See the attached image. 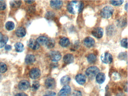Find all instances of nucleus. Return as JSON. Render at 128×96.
Masks as SVG:
<instances>
[{
  "instance_id": "obj_2",
  "label": "nucleus",
  "mask_w": 128,
  "mask_h": 96,
  "mask_svg": "<svg viewBox=\"0 0 128 96\" xmlns=\"http://www.w3.org/2000/svg\"><path fill=\"white\" fill-rule=\"evenodd\" d=\"M99 71V69L97 67L92 66L87 69L86 71V74L89 78L93 79L96 76Z\"/></svg>"
},
{
  "instance_id": "obj_29",
  "label": "nucleus",
  "mask_w": 128,
  "mask_h": 96,
  "mask_svg": "<svg viewBox=\"0 0 128 96\" xmlns=\"http://www.w3.org/2000/svg\"><path fill=\"white\" fill-rule=\"evenodd\" d=\"M7 67L6 64L3 62L0 63V72L4 73L7 70Z\"/></svg>"
},
{
  "instance_id": "obj_14",
  "label": "nucleus",
  "mask_w": 128,
  "mask_h": 96,
  "mask_svg": "<svg viewBox=\"0 0 128 96\" xmlns=\"http://www.w3.org/2000/svg\"><path fill=\"white\" fill-rule=\"evenodd\" d=\"M63 60L64 63L67 64L73 63L74 61V56L72 54L68 53L64 56L63 58Z\"/></svg>"
},
{
  "instance_id": "obj_28",
  "label": "nucleus",
  "mask_w": 128,
  "mask_h": 96,
  "mask_svg": "<svg viewBox=\"0 0 128 96\" xmlns=\"http://www.w3.org/2000/svg\"><path fill=\"white\" fill-rule=\"evenodd\" d=\"M40 84L38 81H34L33 82L32 86V89L33 91H36L39 89Z\"/></svg>"
},
{
  "instance_id": "obj_17",
  "label": "nucleus",
  "mask_w": 128,
  "mask_h": 96,
  "mask_svg": "<svg viewBox=\"0 0 128 96\" xmlns=\"http://www.w3.org/2000/svg\"><path fill=\"white\" fill-rule=\"evenodd\" d=\"M16 34L18 37H23L26 35V32L24 28L20 27L16 29Z\"/></svg>"
},
{
  "instance_id": "obj_35",
  "label": "nucleus",
  "mask_w": 128,
  "mask_h": 96,
  "mask_svg": "<svg viewBox=\"0 0 128 96\" xmlns=\"http://www.w3.org/2000/svg\"><path fill=\"white\" fill-rule=\"evenodd\" d=\"M71 96H82V94L80 91L75 90L73 92Z\"/></svg>"
},
{
  "instance_id": "obj_8",
  "label": "nucleus",
  "mask_w": 128,
  "mask_h": 96,
  "mask_svg": "<svg viewBox=\"0 0 128 96\" xmlns=\"http://www.w3.org/2000/svg\"><path fill=\"white\" fill-rule=\"evenodd\" d=\"M46 87L48 89H54L56 85L55 80L52 78H49L46 80L45 82Z\"/></svg>"
},
{
  "instance_id": "obj_34",
  "label": "nucleus",
  "mask_w": 128,
  "mask_h": 96,
  "mask_svg": "<svg viewBox=\"0 0 128 96\" xmlns=\"http://www.w3.org/2000/svg\"><path fill=\"white\" fill-rule=\"evenodd\" d=\"M6 7V4L5 1L0 0V10H5Z\"/></svg>"
},
{
  "instance_id": "obj_36",
  "label": "nucleus",
  "mask_w": 128,
  "mask_h": 96,
  "mask_svg": "<svg viewBox=\"0 0 128 96\" xmlns=\"http://www.w3.org/2000/svg\"><path fill=\"white\" fill-rule=\"evenodd\" d=\"M46 95L48 96H54L56 95V93L52 91H48L46 92Z\"/></svg>"
},
{
  "instance_id": "obj_19",
  "label": "nucleus",
  "mask_w": 128,
  "mask_h": 96,
  "mask_svg": "<svg viewBox=\"0 0 128 96\" xmlns=\"http://www.w3.org/2000/svg\"><path fill=\"white\" fill-rule=\"evenodd\" d=\"M70 81H71V78L70 76L66 75V76H64L61 78L60 80V84L62 85H67L70 82Z\"/></svg>"
},
{
  "instance_id": "obj_46",
  "label": "nucleus",
  "mask_w": 128,
  "mask_h": 96,
  "mask_svg": "<svg viewBox=\"0 0 128 96\" xmlns=\"http://www.w3.org/2000/svg\"><path fill=\"white\" fill-rule=\"evenodd\" d=\"M1 74H0V78H1Z\"/></svg>"
},
{
  "instance_id": "obj_40",
  "label": "nucleus",
  "mask_w": 128,
  "mask_h": 96,
  "mask_svg": "<svg viewBox=\"0 0 128 96\" xmlns=\"http://www.w3.org/2000/svg\"><path fill=\"white\" fill-rule=\"evenodd\" d=\"M15 96H28V95L24 93H20L17 94Z\"/></svg>"
},
{
  "instance_id": "obj_26",
  "label": "nucleus",
  "mask_w": 128,
  "mask_h": 96,
  "mask_svg": "<svg viewBox=\"0 0 128 96\" xmlns=\"http://www.w3.org/2000/svg\"><path fill=\"white\" fill-rule=\"evenodd\" d=\"M15 25L14 22L11 21L7 22L6 24V29L9 31L13 30L14 28Z\"/></svg>"
},
{
  "instance_id": "obj_27",
  "label": "nucleus",
  "mask_w": 128,
  "mask_h": 96,
  "mask_svg": "<svg viewBox=\"0 0 128 96\" xmlns=\"http://www.w3.org/2000/svg\"><path fill=\"white\" fill-rule=\"evenodd\" d=\"M8 38L7 36H4L1 41L0 42V48L3 47L4 46H6V43L8 42Z\"/></svg>"
},
{
  "instance_id": "obj_18",
  "label": "nucleus",
  "mask_w": 128,
  "mask_h": 96,
  "mask_svg": "<svg viewBox=\"0 0 128 96\" xmlns=\"http://www.w3.org/2000/svg\"><path fill=\"white\" fill-rule=\"evenodd\" d=\"M36 61L35 56L32 54H28L26 56L25 59V62L27 64H31L34 63Z\"/></svg>"
},
{
  "instance_id": "obj_12",
  "label": "nucleus",
  "mask_w": 128,
  "mask_h": 96,
  "mask_svg": "<svg viewBox=\"0 0 128 96\" xmlns=\"http://www.w3.org/2000/svg\"><path fill=\"white\" fill-rule=\"evenodd\" d=\"M30 83L28 81L26 80H22L19 82L18 88L21 90H26L30 87Z\"/></svg>"
},
{
  "instance_id": "obj_44",
  "label": "nucleus",
  "mask_w": 128,
  "mask_h": 96,
  "mask_svg": "<svg viewBox=\"0 0 128 96\" xmlns=\"http://www.w3.org/2000/svg\"><path fill=\"white\" fill-rule=\"evenodd\" d=\"M125 10H126L127 11V3H126V5H125Z\"/></svg>"
},
{
  "instance_id": "obj_23",
  "label": "nucleus",
  "mask_w": 128,
  "mask_h": 96,
  "mask_svg": "<svg viewBox=\"0 0 128 96\" xmlns=\"http://www.w3.org/2000/svg\"><path fill=\"white\" fill-rule=\"evenodd\" d=\"M22 1L20 0H12L10 2V4L12 8H18L21 5Z\"/></svg>"
},
{
  "instance_id": "obj_6",
  "label": "nucleus",
  "mask_w": 128,
  "mask_h": 96,
  "mask_svg": "<svg viewBox=\"0 0 128 96\" xmlns=\"http://www.w3.org/2000/svg\"><path fill=\"white\" fill-rule=\"evenodd\" d=\"M71 88L68 85L64 86L58 93L59 96H68L71 94Z\"/></svg>"
},
{
  "instance_id": "obj_47",
  "label": "nucleus",
  "mask_w": 128,
  "mask_h": 96,
  "mask_svg": "<svg viewBox=\"0 0 128 96\" xmlns=\"http://www.w3.org/2000/svg\"><path fill=\"white\" fill-rule=\"evenodd\" d=\"M44 96H47V95H44Z\"/></svg>"
},
{
  "instance_id": "obj_24",
  "label": "nucleus",
  "mask_w": 128,
  "mask_h": 96,
  "mask_svg": "<svg viewBox=\"0 0 128 96\" xmlns=\"http://www.w3.org/2000/svg\"><path fill=\"white\" fill-rule=\"evenodd\" d=\"M15 48L16 52H22L24 50V45L21 43L18 42L15 45Z\"/></svg>"
},
{
  "instance_id": "obj_5",
  "label": "nucleus",
  "mask_w": 128,
  "mask_h": 96,
  "mask_svg": "<svg viewBox=\"0 0 128 96\" xmlns=\"http://www.w3.org/2000/svg\"><path fill=\"white\" fill-rule=\"evenodd\" d=\"M102 61L105 64H110L112 62L113 57L112 55L108 52H105L101 56Z\"/></svg>"
},
{
  "instance_id": "obj_16",
  "label": "nucleus",
  "mask_w": 128,
  "mask_h": 96,
  "mask_svg": "<svg viewBox=\"0 0 128 96\" xmlns=\"http://www.w3.org/2000/svg\"><path fill=\"white\" fill-rule=\"evenodd\" d=\"M106 75L102 72L98 73L96 76V82L99 84H102L106 80Z\"/></svg>"
},
{
  "instance_id": "obj_43",
  "label": "nucleus",
  "mask_w": 128,
  "mask_h": 96,
  "mask_svg": "<svg viewBox=\"0 0 128 96\" xmlns=\"http://www.w3.org/2000/svg\"><path fill=\"white\" fill-rule=\"evenodd\" d=\"M3 37V36L2 34V33L0 32V42L2 40Z\"/></svg>"
},
{
  "instance_id": "obj_41",
  "label": "nucleus",
  "mask_w": 128,
  "mask_h": 96,
  "mask_svg": "<svg viewBox=\"0 0 128 96\" xmlns=\"http://www.w3.org/2000/svg\"><path fill=\"white\" fill-rule=\"evenodd\" d=\"M25 2H26L28 4H32V3H34L35 2V1L34 0H28V1H25Z\"/></svg>"
},
{
  "instance_id": "obj_39",
  "label": "nucleus",
  "mask_w": 128,
  "mask_h": 96,
  "mask_svg": "<svg viewBox=\"0 0 128 96\" xmlns=\"http://www.w3.org/2000/svg\"><path fill=\"white\" fill-rule=\"evenodd\" d=\"M84 3H80V8H79V12H80L82 11V10H83V8H84Z\"/></svg>"
},
{
  "instance_id": "obj_3",
  "label": "nucleus",
  "mask_w": 128,
  "mask_h": 96,
  "mask_svg": "<svg viewBox=\"0 0 128 96\" xmlns=\"http://www.w3.org/2000/svg\"><path fill=\"white\" fill-rule=\"evenodd\" d=\"M114 12V9L112 7L106 6L102 10L101 16L104 18H108L112 16Z\"/></svg>"
},
{
  "instance_id": "obj_4",
  "label": "nucleus",
  "mask_w": 128,
  "mask_h": 96,
  "mask_svg": "<svg viewBox=\"0 0 128 96\" xmlns=\"http://www.w3.org/2000/svg\"><path fill=\"white\" fill-rule=\"evenodd\" d=\"M61 54L60 52L57 51H54L49 53V57L52 61L54 62L59 61L61 58Z\"/></svg>"
},
{
  "instance_id": "obj_22",
  "label": "nucleus",
  "mask_w": 128,
  "mask_h": 96,
  "mask_svg": "<svg viewBox=\"0 0 128 96\" xmlns=\"http://www.w3.org/2000/svg\"><path fill=\"white\" fill-rule=\"evenodd\" d=\"M87 60L90 64H94L96 60V56L93 54H90L88 56Z\"/></svg>"
},
{
  "instance_id": "obj_25",
  "label": "nucleus",
  "mask_w": 128,
  "mask_h": 96,
  "mask_svg": "<svg viewBox=\"0 0 128 96\" xmlns=\"http://www.w3.org/2000/svg\"><path fill=\"white\" fill-rule=\"evenodd\" d=\"M55 44V41L54 39H52V38H49V39L48 38V41L46 45L48 49H51L54 47Z\"/></svg>"
},
{
  "instance_id": "obj_7",
  "label": "nucleus",
  "mask_w": 128,
  "mask_h": 96,
  "mask_svg": "<svg viewBox=\"0 0 128 96\" xmlns=\"http://www.w3.org/2000/svg\"><path fill=\"white\" fill-rule=\"evenodd\" d=\"M41 72L40 70L37 68H34L31 69L30 71V77L33 79L38 78L41 76Z\"/></svg>"
},
{
  "instance_id": "obj_15",
  "label": "nucleus",
  "mask_w": 128,
  "mask_h": 96,
  "mask_svg": "<svg viewBox=\"0 0 128 96\" xmlns=\"http://www.w3.org/2000/svg\"><path fill=\"white\" fill-rule=\"evenodd\" d=\"M84 45L88 48H90L94 46L95 41L94 39L90 37H88L84 40Z\"/></svg>"
},
{
  "instance_id": "obj_45",
  "label": "nucleus",
  "mask_w": 128,
  "mask_h": 96,
  "mask_svg": "<svg viewBox=\"0 0 128 96\" xmlns=\"http://www.w3.org/2000/svg\"><path fill=\"white\" fill-rule=\"evenodd\" d=\"M106 96H110V93H107V95H106Z\"/></svg>"
},
{
  "instance_id": "obj_32",
  "label": "nucleus",
  "mask_w": 128,
  "mask_h": 96,
  "mask_svg": "<svg viewBox=\"0 0 128 96\" xmlns=\"http://www.w3.org/2000/svg\"><path fill=\"white\" fill-rule=\"evenodd\" d=\"M127 53L126 52H122L120 53L118 56V58L120 60H125L127 58Z\"/></svg>"
},
{
  "instance_id": "obj_1",
  "label": "nucleus",
  "mask_w": 128,
  "mask_h": 96,
  "mask_svg": "<svg viewBox=\"0 0 128 96\" xmlns=\"http://www.w3.org/2000/svg\"><path fill=\"white\" fill-rule=\"evenodd\" d=\"M80 3L78 1H72L67 5V9L68 12L72 14L79 12Z\"/></svg>"
},
{
  "instance_id": "obj_37",
  "label": "nucleus",
  "mask_w": 128,
  "mask_h": 96,
  "mask_svg": "<svg viewBox=\"0 0 128 96\" xmlns=\"http://www.w3.org/2000/svg\"><path fill=\"white\" fill-rule=\"evenodd\" d=\"M53 13L51 12H48L46 14V18H51L53 16Z\"/></svg>"
},
{
  "instance_id": "obj_21",
  "label": "nucleus",
  "mask_w": 128,
  "mask_h": 96,
  "mask_svg": "<svg viewBox=\"0 0 128 96\" xmlns=\"http://www.w3.org/2000/svg\"><path fill=\"white\" fill-rule=\"evenodd\" d=\"M48 38L45 36H41L39 37L36 41L39 45H44L46 44Z\"/></svg>"
},
{
  "instance_id": "obj_13",
  "label": "nucleus",
  "mask_w": 128,
  "mask_h": 96,
  "mask_svg": "<svg viewBox=\"0 0 128 96\" xmlns=\"http://www.w3.org/2000/svg\"><path fill=\"white\" fill-rule=\"evenodd\" d=\"M76 82L80 85H83L85 83L86 80V76L84 74H80L76 76Z\"/></svg>"
},
{
  "instance_id": "obj_11",
  "label": "nucleus",
  "mask_w": 128,
  "mask_h": 96,
  "mask_svg": "<svg viewBox=\"0 0 128 96\" xmlns=\"http://www.w3.org/2000/svg\"><path fill=\"white\" fill-rule=\"evenodd\" d=\"M50 4L53 9L58 10L60 9L62 6L63 2L61 0L51 1Z\"/></svg>"
},
{
  "instance_id": "obj_30",
  "label": "nucleus",
  "mask_w": 128,
  "mask_h": 96,
  "mask_svg": "<svg viewBox=\"0 0 128 96\" xmlns=\"http://www.w3.org/2000/svg\"><path fill=\"white\" fill-rule=\"evenodd\" d=\"M115 30L114 28L113 27V26H109V27H108L106 30L107 34L109 35H112L114 33Z\"/></svg>"
},
{
  "instance_id": "obj_10",
  "label": "nucleus",
  "mask_w": 128,
  "mask_h": 96,
  "mask_svg": "<svg viewBox=\"0 0 128 96\" xmlns=\"http://www.w3.org/2000/svg\"><path fill=\"white\" fill-rule=\"evenodd\" d=\"M28 46L34 50H37L39 48L40 45L37 41L33 39H30L27 42Z\"/></svg>"
},
{
  "instance_id": "obj_38",
  "label": "nucleus",
  "mask_w": 128,
  "mask_h": 96,
  "mask_svg": "<svg viewBox=\"0 0 128 96\" xmlns=\"http://www.w3.org/2000/svg\"><path fill=\"white\" fill-rule=\"evenodd\" d=\"M12 46L9 45H6L5 46V49L7 51H9L12 49Z\"/></svg>"
},
{
  "instance_id": "obj_33",
  "label": "nucleus",
  "mask_w": 128,
  "mask_h": 96,
  "mask_svg": "<svg viewBox=\"0 0 128 96\" xmlns=\"http://www.w3.org/2000/svg\"><path fill=\"white\" fill-rule=\"evenodd\" d=\"M128 40L127 38L123 39L121 41V45L122 47L127 48V45H128Z\"/></svg>"
},
{
  "instance_id": "obj_42",
  "label": "nucleus",
  "mask_w": 128,
  "mask_h": 96,
  "mask_svg": "<svg viewBox=\"0 0 128 96\" xmlns=\"http://www.w3.org/2000/svg\"><path fill=\"white\" fill-rule=\"evenodd\" d=\"M116 96H125V95L123 93H120L118 94Z\"/></svg>"
},
{
  "instance_id": "obj_31",
  "label": "nucleus",
  "mask_w": 128,
  "mask_h": 96,
  "mask_svg": "<svg viewBox=\"0 0 128 96\" xmlns=\"http://www.w3.org/2000/svg\"><path fill=\"white\" fill-rule=\"evenodd\" d=\"M123 0H112L110 1L111 4L114 6H117L121 5L123 3Z\"/></svg>"
},
{
  "instance_id": "obj_9",
  "label": "nucleus",
  "mask_w": 128,
  "mask_h": 96,
  "mask_svg": "<svg viewBox=\"0 0 128 96\" xmlns=\"http://www.w3.org/2000/svg\"><path fill=\"white\" fill-rule=\"evenodd\" d=\"M92 34L96 38H101L103 34V30L102 28L97 27L94 28L92 31Z\"/></svg>"
},
{
  "instance_id": "obj_20",
  "label": "nucleus",
  "mask_w": 128,
  "mask_h": 96,
  "mask_svg": "<svg viewBox=\"0 0 128 96\" xmlns=\"http://www.w3.org/2000/svg\"><path fill=\"white\" fill-rule=\"evenodd\" d=\"M60 44L62 47H67L70 44V41L67 38L63 37L60 40Z\"/></svg>"
}]
</instances>
